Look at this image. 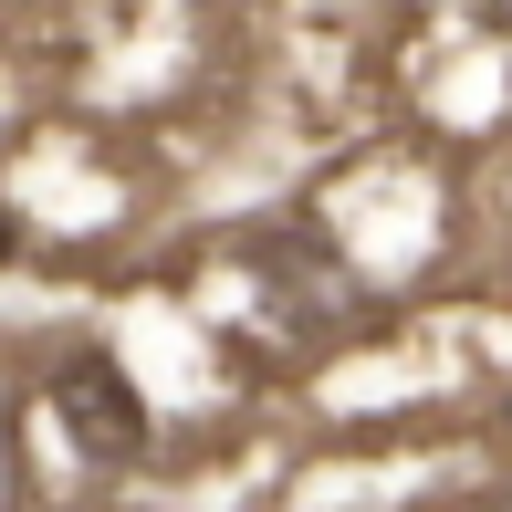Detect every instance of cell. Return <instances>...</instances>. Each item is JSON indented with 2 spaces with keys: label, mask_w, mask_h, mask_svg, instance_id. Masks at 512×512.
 <instances>
[{
  "label": "cell",
  "mask_w": 512,
  "mask_h": 512,
  "mask_svg": "<svg viewBox=\"0 0 512 512\" xmlns=\"http://www.w3.org/2000/svg\"><path fill=\"white\" fill-rule=\"evenodd\" d=\"M42 398H53L63 439H74L84 460H136L147 450V398H136V377L105 356V345H63Z\"/></svg>",
  "instance_id": "cell-1"
},
{
  "label": "cell",
  "mask_w": 512,
  "mask_h": 512,
  "mask_svg": "<svg viewBox=\"0 0 512 512\" xmlns=\"http://www.w3.org/2000/svg\"><path fill=\"white\" fill-rule=\"evenodd\" d=\"M0 262H21V220H11V199H0Z\"/></svg>",
  "instance_id": "cell-2"
}]
</instances>
